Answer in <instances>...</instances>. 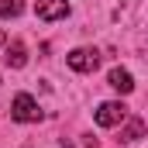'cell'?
Listing matches in <instances>:
<instances>
[{"label":"cell","instance_id":"6da1fadb","mask_svg":"<svg viewBox=\"0 0 148 148\" xmlns=\"http://www.w3.org/2000/svg\"><path fill=\"white\" fill-rule=\"evenodd\" d=\"M66 62H69L73 73H93V69L100 66V52H97V48H73V52L66 55Z\"/></svg>","mask_w":148,"mask_h":148},{"label":"cell","instance_id":"7a4b0ae2","mask_svg":"<svg viewBox=\"0 0 148 148\" xmlns=\"http://www.w3.org/2000/svg\"><path fill=\"white\" fill-rule=\"evenodd\" d=\"M10 117H14V121H21V124H31V121H38V117H41V110H38L35 97L17 93V97H14V107H10Z\"/></svg>","mask_w":148,"mask_h":148},{"label":"cell","instance_id":"3957f363","mask_svg":"<svg viewBox=\"0 0 148 148\" xmlns=\"http://www.w3.org/2000/svg\"><path fill=\"white\" fill-rule=\"evenodd\" d=\"M127 117V107L124 103H117V100H107V103H100L97 114H93V121L100 124V127H114V124H121Z\"/></svg>","mask_w":148,"mask_h":148},{"label":"cell","instance_id":"277c9868","mask_svg":"<svg viewBox=\"0 0 148 148\" xmlns=\"http://www.w3.org/2000/svg\"><path fill=\"white\" fill-rule=\"evenodd\" d=\"M35 14L41 21H62V17L69 14V3H66V0H38Z\"/></svg>","mask_w":148,"mask_h":148},{"label":"cell","instance_id":"5b68a950","mask_svg":"<svg viewBox=\"0 0 148 148\" xmlns=\"http://www.w3.org/2000/svg\"><path fill=\"white\" fill-rule=\"evenodd\" d=\"M110 86L121 90V93H131V90H134V79H131L127 69H110Z\"/></svg>","mask_w":148,"mask_h":148},{"label":"cell","instance_id":"8992f818","mask_svg":"<svg viewBox=\"0 0 148 148\" xmlns=\"http://www.w3.org/2000/svg\"><path fill=\"white\" fill-rule=\"evenodd\" d=\"M24 62H28V55H24V45H21V41H14V45L7 48V66H14V69H21Z\"/></svg>","mask_w":148,"mask_h":148},{"label":"cell","instance_id":"52a82bcc","mask_svg":"<svg viewBox=\"0 0 148 148\" xmlns=\"http://www.w3.org/2000/svg\"><path fill=\"white\" fill-rule=\"evenodd\" d=\"M24 10V0H0V17H17Z\"/></svg>","mask_w":148,"mask_h":148},{"label":"cell","instance_id":"ba28073f","mask_svg":"<svg viewBox=\"0 0 148 148\" xmlns=\"http://www.w3.org/2000/svg\"><path fill=\"white\" fill-rule=\"evenodd\" d=\"M141 131H145V124H141V121H131L121 138H124V141H134V138H141Z\"/></svg>","mask_w":148,"mask_h":148},{"label":"cell","instance_id":"9c48e42d","mask_svg":"<svg viewBox=\"0 0 148 148\" xmlns=\"http://www.w3.org/2000/svg\"><path fill=\"white\" fill-rule=\"evenodd\" d=\"M0 45H3V31H0Z\"/></svg>","mask_w":148,"mask_h":148}]
</instances>
